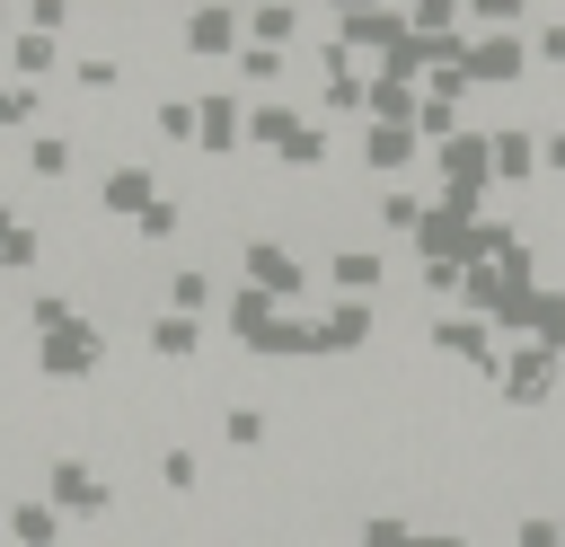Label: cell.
<instances>
[{"mask_svg":"<svg viewBox=\"0 0 565 547\" xmlns=\"http://www.w3.org/2000/svg\"><path fill=\"white\" fill-rule=\"evenodd\" d=\"M35 362H44L53 379H88V371L106 362V335H97V326H53V335L35 344Z\"/></svg>","mask_w":565,"mask_h":547,"instance_id":"1","label":"cell"},{"mask_svg":"<svg viewBox=\"0 0 565 547\" xmlns=\"http://www.w3.org/2000/svg\"><path fill=\"white\" fill-rule=\"evenodd\" d=\"M53 503L62 512H88V521H106V503H115V485H97L79 459H53Z\"/></svg>","mask_w":565,"mask_h":547,"instance_id":"2","label":"cell"},{"mask_svg":"<svg viewBox=\"0 0 565 547\" xmlns=\"http://www.w3.org/2000/svg\"><path fill=\"white\" fill-rule=\"evenodd\" d=\"M547 388H556V353H512V362H503V397H512V406H539Z\"/></svg>","mask_w":565,"mask_h":547,"instance_id":"3","label":"cell"},{"mask_svg":"<svg viewBox=\"0 0 565 547\" xmlns=\"http://www.w3.org/2000/svg\"><path fill=\"white\" fill-rule=\"evenodd\" d=\"M441 176H450V194L468 203V185L486 176V141H450V150H441Z\"/></svg>","mask_w":565,"mask_h":547,"instance_id":"4","label":"cell"},{"mask_svg":"<svg viewBox=\"0 0 565 547\" xmlns=\"http://www.w3.org/2000/svg\"><path fill=\"white\" fill-rule=\"evenodd\" d=\"M9 529H18V547H62V512H44V503H18Z\"/></svg>","mask_w":565,"mask_h":547,"instance_id":"5","label":"cell"},{"mask_svg":"<svg viewBox=\"0 0 565 547\" xmlns=\"http://www.w3.org/2000/svg\"><path fill=\"white\" fill-rule=\"evenodd\" d=\"M247 274H256L265 291H300V265H291L282 247H247Z\"/></svg>","mask_w":565,"mask_h":547,"instance_id":"6","label":"cell"},{"mask_svg":"<svg viewBox=\"0 0 565 547\" xmlns=\"http://www.w3.org/2000/svg\"><path fill=\"white\" fill-rule=\"evenodd\" d=\"M194 344H203V326H194V318H177V309H168V318L150 326V353H168V362H185Z\"/></svg>","mask_w":565,"mask_h":547,"instance_id":"7","label":"cell"},{"mask_svg":"<svg viewBox=\"0 0 565 547\" xmlns=\"http://www.w3.org/2000/svg\"><path fill=\"white\" fill-rule=\"evenodd\" d=\"M106 212H150V176L141 168H115L106 176Z\"/></svg>","mask_w":565,"mask_h":547,"instance_id":"8","label":"cell"},{"mask_svg":"<svg viewBox=\"0 0 565 547\" xmlns=\"http://www.w3.org/2000/svg\"><path fill=\"white\" fill-rule=\"evenodd\" d=\"M159 485H168V494H194V485H203V459H194V450H159Z\"/></svg>","mask_w":565,"mask_h":547,"instance_id":"9","label":"cell"},{"mask_svg":"<svg viewBox=\"0 0 565 547\" xmlns=\"http://www.w3.org/2000/svg\"><path fill=\"white\" fill-rule=\"evenodd\" d=\"M221 432H230V450H256V441H265V406H230Z\"/></svg>","mask_w":565,"mask_h":547,"instance_id":"10","label":"cell"},{"mask_svg":"<svg viewBox=\"0 0 565 547\" xmlns=\"http://www.w3.org/2000/svg\"><path fill=\"white\" fill-rule=\"evenodd\" d=\"M353 547H415V538H406V521H397V512H380V521H362V538H353Z\"/></svg>","mask_w":565,"mask_h":547,"instance_id":"11","label":"cell"},{"mask_svg":"<svg viewBox=\"0 0 565 547\" xmlns=\"http://www.w3.org/2000/svg\"><path fill=\"white\" fill-rule=\"evenodd\" d=\"M9 62H18V71H53V44H44V35H35V26H26V35H18V44H9Z\"/></svg>","mask_w":565,"mask_h":547,"instance_id":"12","label":"cell"},{"mask_svg":"<svg viewBox=\"0 0 565 547\" xmlns=\"http://www.w3.org/2000/svg\"><path fill=\"white\" fill-rule=\"evenodd\" d=\"M406 150H415V141H406V132H397V124H380V132H371V168H397V159H406Z\"/></svg>","mask_w":565,"mask_h":547,"instance_id":"13","label":"cell"},{"mask_svg":"<svg viewBox=\"0 0 565 547\" xmlns=\"http://www.w3.org/2000/svg\"><path fill=\"white\" fill-rule=\"evenodd\" d=\"M335 282H344V291H371V282H380V256H335Z\"/></svg>","mask_w":565,"mask_h":547,"instance_id":"14","label":"cell"},{"mask_svg":"<svg viewBox=\"0 0 565 547\" xmlns=\"http://www.w3.org/2000/svg\"><path fill=\"white\" fill-rule=\"evenodd\" d=\"M168 300H177V318H185V309H203V300H212V274H177V282H168Z\"/></svg>","mask_w":565,"mask_h":547,"instance_id":"15","label":"cell"},{"mask_svg":"<svg viewBox=\"0 0 565 547\" xmlns=\"http://www.w3.org/2000/svg\"><path fill=\"white\" fill-rule=\"evenodd\" d=\"M194 44L221 53V44H230V9H203V18H194Z\"/></svg>","mask_w":565,"mask_h":547,"instance_id":"16","label":"cell"},{"mask_svg":"<svg viewBox=\"0 0 565 547\" xmlns=\"http://www.w3.org/2000/svg\"><path fill=\"white\" fill-rule=\"evenodd\" d=\"M512 547H565V529H556V521H539V512H530V521H521V529H512Z\"/></svg>","mask_w":565,"mask_h":547,"instance_id":"17","label":"cell"},{"mask_svg":"<svg viewBox=\"0 0 565 547\" xmlns=\"http://www.w3.org/2000/svg\"><path fill=\"white\" fill-rule=\"evenodd\" d=\"M494 150H503V159H494V168H503V176H521V168H530V141H521V132H503V141H494Z\"/></svg>","mask_w":565,"mask_h":547,"instance_id":"18","label":"cell"},{"mask_svg":"<svg viewBox=\"0 0 565 547\" xmlns=\"http://www.w3.org/2000/svg\"><path fill=\"white\" fill-rule=\"evenodd\" d=\"M547 62H565V26H547Z\"/></svg>","mask_w":565,"mask_h":547,"instance_id":"19","label":"cell"},{"mask_svg":"<svg viewBox=\"0 0 565 547\" xmlns=\"http://www.w3.org/2000/svg\"><path fill=\"white\" fill-rule=\"evenodd\" d=\"M415 547H459V538H450V529H433V538H415Z\"/></svg>","mask_w":565,"mask_h":547,"instance_id":"20","label":"cell"}]
</instances>
